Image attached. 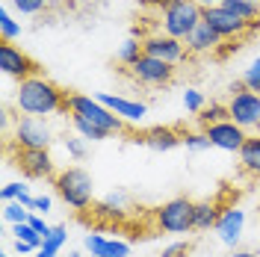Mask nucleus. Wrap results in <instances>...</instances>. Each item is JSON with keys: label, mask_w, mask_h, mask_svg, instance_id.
Instances as JSON below:
<instances>
[{"label": "nucleus", "mask_w": 260, "mask_h": 257, "mask_svg": "<svg viewBox=\"0 0 260 257\" xmlns=\"http://www.w3.org/2000/svg\"><path fill=\"white\" fill-rule=\"evenodd\" d=\"M228 115L231 121H237L243 130L257 127L260 121V95L257 92H248L243 86V80L231 86V101H228Z\"/></svg>", "instance_id": "obj_6"}, {"label": "nucleus", "mask_w": 260, "mask_h": 257, "mask_svg": "<svg viewBox=\"0 0 260 257\" xmlns=\"http://www.w3.org/2000/svg\"><path fill=\"white\" fill-rule=\"evenodd\" d=\"M104 204H110V207H115V210H124V204H127V195H124V192H110L107 198H104Z\"/></svg>", "instance_id": "obj_39"}, {"label": "nucleus", "mask_w": 260, "mask_h": 257, "mask_svg": "<svg viewBox=\"0 0 260 257\" xmlns=\"http://www.w3.org/2000/svg\"><path fill=\"white\" fill-rule=\"evenodd\" d=\"M201 18H204V9L198 3H192V0H172L160 12V24L166 36L186 42V36L201 24Z\"/></svg>", "instance_id": "obj_3"}, {"label": "nucleus", "mask_w": 260, "mask_h": 257, "mask_svg": "<svg viewBox=\"0 0 260 257\" xmlns=\"http://www.w3.org/2000/svg\"><path fill=\"white\" fill-rule=\"evenodd\" d=\"M251 3H257V6H260V0H251Z\"/></svg>", "instance_id": "obj_47"}, {"label": "nucleus", "mask_w": 260, "mask_h": 257, "mask_svg": "<svg viewBox=\"0 0 260 257\" xmlns=\"http://www.w3.org/2000/svg\"><path fill=\"white\" fill-rule=\"evenodd\" d=\"M18 166H21V172L27 177H36V180H42V177H53V157H50V151H24V148H18Z\"/></svg>", "instance_id": "obj_15"}, {"label": "nucleus", "mask_w": 260, "mask_h": 257, "mask_svg": "<svg viewBox=\"0 0 260 257\" xmlns=\"http://www.w3.org/2000/svg\"><path fill=\"white\" fill-rule=\"evenodd\" d=\"M92 210H95L98 219H124V210H115V207H110V204H104V201L95 204Z\"/></svg>", "instance_id": "obj_33"}, {"label": "nucleus", "mask_w": 260, "mask_h": 257, "mask_svg": "<svg viewBox=\"0 0 260 257\" xmlns=\"http://www.w3.org/2000/svg\"><path fill=\"white\" fill-rule=\"evenodd\" d=\"M86 251L92 257H127L130 254V245L124 240H110L104 234H86Z\"/></svg>", "instance_id": "obj_16"}, {"label": "nucleus", "mask_w": 260, "mask_h": 257, "mask_svg": "<svg viewBox=\"0 0 260 257\" xmlns=\"http://www.w3.org/2000/svg\"><path fill=\"white\" fill-rule=\"evenodd\" d=\"M219 213H222V210L216 207L213 201H195V207H192V231H210V228H216Z\"/></svg>", "instance_id": "obj_19"}, {"label": "nucleus", "mask_w": 260, "mask_h": 257, "mask_svg": "<svg viewBox=\"0 0 260 257\" xmlns=\"http://www.w3.org/2000/svg\"><path fill=\"white\" fill-rule=\"evenodd\" d=\"M12 6H15L21 15H39L45 6H48V0H9Z\"/></svg>", "instance_id": "obj_31"}, {"label": "nucleus", "mask_w": 260, "mask_h": 257, "mask_svg": "<svg viewBox=\"0 0 260 257\" xmlns=\"http://www.w3.org/2000/svg\"><path fill=\"white\" fill-rule=\"evenodd\" d=\"M130 71H133L136 80L145 83V86H169V83L175 80V65L162 62V59H154L148 53H142V59L136 65H130Z\"/></svg>", "instance_id": "obj_9"}, {"label": "nucleus", "mask_w": 260, "mask_h": 257, "mask_svg": "<svg viewBox=\"0 0 260 257\" xmlns=\"http://www.w3.org/2000/svg\"><path fill=\"white\" fill-rule=\"evenodd\" d=\"M50 207H53V198H50V195H36V198H32V210L30 213L45 216V213H50Z\"/></svg>", "instance_id": "obj_35"}, {"label": "nucleus", "mask_w": 260, "mask_h": 257, "mask_svg": "<svg viewBox=\"0 0 260 257\" xmlns=\"http://www.w3.org/2000/svg\"><path fill=\"white\" fill-rule=\"evenodd\" d=\"M142 53H145V50H142V39H133V36H130L127 42L118 48V59L124 65H136L142 59Z\"/></svg>", "instance_id": "obj_25"}, {"label": "nucleus", "mask_w": 260, "mask_h": 257, "mask_svg": "<svg viewBox=\"0 0 260 257\" xmlns=\"http://www.w3.org/2000/svg\"><path fill=\"white\" fill-rule=\"evenodd\" d=\"M65 92L56 86L53 80L42 77V74H32L27 80L18 83L15 89V107L24 115L32 118H42V115H53L65 110Z\"/></svg>", "instance_id": "obj_1"}, {"label": "nucleus", "mask_w": 260, "mask_h": 257, "mask_svg": "<svg viewBox=\"0 0 260 257\" xmlns=\"http://www.w3.org/2000/svg\"><path fill=\"white\" fill-rule=\"evenodd\" d=\"M183 145H186L189 151H207V148H213L204 130H201V133H183Z\"/></svg>", "instance_id": "obj_32"}, {"label": "nucleus", "mask_w": 260, "mask_h": 257, "mask_svg": "<svg viewBox=\"0 0 260 257\" xmlns=\"http://www.w3.org/2000/svg\"><path fill=\"white\" fill-rule=\"evenodd\" d=\"M192 3H198L201 9H210V6H219L222 0H192Z\"/></svg>", "instance_id": "obj_42"}, {"label": "nucleus", "mask_w": 260, "mask_h": 257, "mask_svg": "<svg viewBox=\"0 0 260 257\" xmlns=\"http://www.w3.org/2000/svg\"><path fill=\"white\" fill-rule=\"evenodd\" d=\"M12 234H15V240L30 242L36 251H39V248H42V242H45V237H42V234H39V231H36L30 222H24V225H15V228H12Z\"/></svg>", "instance_id": "obj_27"}, {"label": "nucleus", "mask_w": 260, "mask_h": 257, "mask_svg": "<svg viewBox=\"0 0 260 257\" xmlns=\"http://www.w3.org/2000/svg\"><path fill=\"white\" fill-rule=\"evenodd\" d=\"M110 113H115L121 121H133V124H139L142 118L148 115V107L142 101H130V98H121V95H110V92H101L95 95Z\"/></svg>", "instance_id": "obj_14"}, {"label": "nucleus", "mask_w": 260, "mask_h": 257, "mask_svg": "<svg viewBox=\"0 0 260 257\" xmlns=\"http://www.w3.org/2000/svg\"><path fill=\"white\" fill-rule=\"evenodd\" d=\"M136 142H142V145H148L151 151L162 154V151H175L178 145H183V136H178L172 127H151L145 136H139Z\"/></svg>", "instance_id": "obj_18"}, {"label": "nucleus", "mask_w": 260, "mask_h": 257, "mask_svg": "<svg viewBox=\"0 0 260 257\" xmlns=\"http://www.w3.org/2000/svg\"><path fill=\"white\" fill-rule=\"evenodd\" d=\"M3 219L9 225H24L30 219V210L24 207V204H18V201H9V204H3Z\"/></svg>", "instance_id": "obj_28"}, {"label": "nucleus", "mask_w": 260, "mask_h": 257, "mask_svg": "<svg viewBox=\"0 0 260 257\" xmlns=\"http://www.w3.org/2000/svg\"><path fill=\"white\" fill-rule=\"evenodd\" d=\"M148 3H151V6H160V12H162V9H166L172 0H148Z\"/></svg>", "instance_id": "obj_43"}, {"label": "nucleus", "mask_w": 260, "mask_h": 257, "mask_svg": "<svg viewBox=\"0 0 260 257\" xmlns=\"http://www.w3.org/2000/svg\"><path fill=\"white\" fill-rule=\"evenodd\" d=\"M65 151H68L74 160H83V157H86V145H83L80 139H65Z\"/></svg>", "instance_id": "obj_37"}, {"label": "nucleus", "mask_w": 260, "mask_h": 257, "mask_svg": "<svg viewBox=\"0 0 260 257\" xmlns=\"http://www.w3.org/2000/svg\"><path fill=\"white\" fill-rule=\"evenodd\" d=\"M219 6H225L228 12H234L237 18H243V21H260V6L257 3H251V0H222Z\"/></svg>", "instance_id": "obj_22"}, {"label": "nucleus", "mask_w": 260, "mask_h": 257, "mask_svg": "<svg viewBox=\"0 0 260 257\" xmlns=\"http://www.w3.org/2000/svg\"><path fill=\"white\" fill-rule=\"evenodd\" d=\"M243 86L248 89V92H257V95H260V59H254V62L245 68Z\"/></svg>", "instance_id": "obj_30"}, {"label": "nucleus", "mask_w": 260, "mask_h": 257, "mask_svg": "<svg viewBox=\"0 0 260 257\" xmlns=\"http://www.w3.org/2000/svg\"><path fill=\"white\" fill-rule=\"evenodd\" d=\"M192 207H195V201L183 198V195L160 204L157 213H154L157 228L162 234H186V231H192Z\"/></svg>", "instance_id": "obj_5"}, {"label": "nucleus", "mask_w": 260, "mask_h": 257, "mask_svg": "<svg viewBox=\"0 0 260 257\" xmlns=\"http://www.w3.org/2000/svg\"><path fill=\"white\" fill-rule=\"evenodd\" d=\"M219 45H222V36L213 30L204 18H201V24L186 36V50H192V53H207V50H216Z\"/></svg>", "instance_id": "obj_17"}, {"label": "nucleus", "mask_w": 260, "mask_h": 257, "mask_svg": "<svg viewBox=\"0 0 260 257\" xmlns=\"http://www.w3.org/2000/svg\"><path fill=\"white\" fill-rule=\"evenodd\" d=\"M240 163L248 175H260V136H248L240 148Z\"/></svg>", "instance_id": "obj_20"}, {"label": "nucleus", "mask_w": 260, "mask_h": 257, "mask_svg": "<svg viewBox=\"0 0 260 257\" xmlns=\"http://www.w3.org/2000/svg\"><path fill=\"white\" fill-rule=\"evenodd\" d=\"M21 189H24V183H6V186L0 189V201H3V204H9V201H18Z\"/></svg>", "instance_id": "obj_34"}, {"label": "nucleus", "mask_w": 260, "mask_h": 257, "mask_svg": "<svg viewBox=\"0 0 260 257\" xmlns=\"http://www.w3.org/2000/svg\"><path fill=\"white\" fill-rule=\"evenodd\" d=\"M53 186H56V192L62 198L65 204L71 210H89L92 207V192H95V186H92V175L86 172V169H65L59 175L53 177Z\"/></svg>", "instance_id": "obj_2"}, {"label": "nucleus", "mask_w": 260, "mask_h": 257, "mask_svg": "<svg viewBox=\"0 0 260 257\" xmlns=\"http://www.w3.org/2000/svg\"><path fill=\"white\" fill-rule=\"evenodd\" d=\"M18 36H21V24L12 18V12H9L6 6H0V39H3L6 45H12Z\"/></svg>", "instance_id": "obj_24"}, {"label": "nucleus", "mask_w": 260, "mask_h": 257, "mask_svg": "<svg viewBox=\"0 0 260 257\" xmlns=\"http://www.w3.org/2000/svg\"><path fill=\"white\" fill-rule=\"evenodd\" d=\"M231 115H228V107L225 104H210V107H204L201 113H198V121L204 124V127H210V124H219V121H228Z\"/></svg>", "instance_id": "obj_26"}, {"label": "nucleus", "mask_w": 260, "mask_h": 257, "mask_svg": "<svg viewBox=\"0 0 260 257\" xmlns=\"http://www.w3.org/2000/svg\"><path fill=\"white\" fill-rule=\"evenodd\" d=\"M27 222H30V225L36 228V231H39L42 237H48L50 231H53V225H48V222H45V219H42L39 213H30V219H27Z\"/></svg>", "instance_id": "obj_38"}, {"label": "nucleus", "mask_w": 260, "mask_h": 257, "mask_svg": "<svg viewBox=\"0 0 260 257\" xmlns=\"http://www.w3.org/2000/svg\"><path fill=\"white\" fill-rule=\"evenodd\" d=\"M0 71H3L6 77H12V80L21 83V80H27V77L36 74V62H32L21 48L3 42V45H0Z\"/></svg>", "instance_id": "obj_10"}, {"label": "nucleus", "mask_w": 260, "mask_h": 257, "mask_svg": "<svg viewBox=\"0 0 260 257\" xmlns=\"http://www.w3.org/2000/svg\"><path fill=\"white\" fill-rule=\"evenodd\" d=\"M65 240H68V228L65 225H53V231L45 237V242H42V248L36 251V257H59Z\"/></svg>", "instance_id": "obj_21"}, {"label": "nucleus", "mask_w": 260, "mask_h": 257, "mask_svg": "<svg viewBox=\"0 0 260 257\" xmlns=\"http://www.w3.org/2000/svg\"><path fill=\"white\" fill-rule=\"evenodd\" d=\"M3 257H12V254H3Z\"/></svg>", "instance_id": "obj_48"}, {"label": "nucleus", "mask_w": 260, "mask_h": 257, "mask_svg": "<svg viewBox=\"0 0 260 257\" xmlns=\"http://www.w3.org/2000/svg\"><path fill=\"white\" fill-rule=\"evenodd\" d=\"M254 130H257V136H260V121H257V127H254Z\"/></svg>", "instance_id": "obj_46"}, {"label": "nucleus", "mask_w": 260, "mask_h": 257, "mask_svg": "<svg viewBox=\"0 0 260 257\" xmlns=\"http://www.w3.org/2000/svg\"><path fill=\"white\" fill-rule=\"evenodd\" d=\"M243 228H245V213L240 207H225L219 213V222H216V234H219V242L228 245V248H237V242L243 237Z\"/></svg>", "instance_id": "obj_13"}, {"label": "nucleus", "mask_w": 260, "mask_h": 257, "mask_svg": "<svg viewBox=\"0 0 260 257\" xmlns=\"http://www.w3.org/2000/svg\"><path fill=\"white\" fill-rule=\"evenodd\" d=\"M231 257H257V254H254V251H237V248H234Z\"/></svg>", "instance_id": "obj_44"}, {"label": "nucleus", "mask_w": 260, "mask_h": 257, "mask_svg": "<svg viewBox=\"0 0 260 257\" xmlns=\"http://www.w3.org/2000/svg\"><path fill=\"white\" fill-rule=\"evenodd\" d=\"M204 21H207L222 39H240L243 33H248V21L237 18L234 12H228L225 6H210V9H204Z\"/></svg>", "instance_id": "obj_12"}, {"label": "nucleus", "mask_w": 260, "mask_h": 257, "mask_svg": "<svg viewBox=\"0 0 260 257\" xmlns=\"http://www.w3.org/2000/svg\"><path fill=\"white\" fill-rule=\"evenodd\" d=\"M204 107H207V104H204V95H201L198 89H186V92H183V110H186V113L198 115Z\"/></svg>", "instance_id": "obj_29"}, {"label": "nucleus", "mask_w": 260, "mask_h": 257, "mask_svg": "<svg viewBox=\"0 0 260 257\" xmlns=\"http://www.w3.org/2000/svg\"><path fill=\"white\" fill-rule=\"evenodd\" d=\"M186 251H189V242H172L162 248L160 257H186Z\"/></svg>", "instance_id": "obj_36"}, {"label": "nucleus", "mask_w": 260, "mask_h": 257, "mask_svg": "<svg viewBox=\"0 0 260 257\" xmlns=\"http://www.w3.org/2000/svg\"><path fill=\"white\" fill-rule=\"evenodd\" d=\"M68 257H80V251H71V254H68Z\"/></svg>", "instance_id": "obj_45"}, {"label": "nucleus", "mask_w": 260, "mask_h": 257, "mask_svg": "<svg viewBox=\"0 0 260 257\" xmlns=\"http://www.w3.org/2000/svg\"><path fill=\"white\" fill-rule=\"evenodd\" d=\"M53 142V130L32 115H21L15 121V145L24 151H45Z\"/></svg>", "instance_id": "obj_7"}, {"label": "nucleus", "mask_w": 260, "mask_h": 257, "mask_svg": "<svg viewBox=\"0 0 260 257\" xmlns=\"http://www.w3.org/2000/svg\"><path fill=\"white\" fill-rule=\"evenodd\" d=\"M15 251H18V254H30V251H36V248H32L30 242H24V240H15Z\"/></svg>", "instance_id": "obj_41"}, {"label": "nucleus", "mask_w": 260, "mask_h": 257, "mask_svg": "<svg viewBox=\"0 0 260 257\" xmlns=\"http://www.w3.org/2000/svg\"><path fill=\"white\" fill-rule=\"evenodd\" d=\"M142 50H145L148 56H154V59L178 65L180 59H183V53H186V45H183L180 39L166 36V33H154V36H145V39H142Z\"/></svg>", "instance_id": "obj_8"}, {"label": "nucleus", "mask_w": 260, "mask_h": 257, "mask_svg": "<svg viewBox=\"0 0 260 257\" xmlns=\"http://www.w3.org/2000/svg\"><path fill=\"white\" fill-rule=\"evenodd\" d=\"M32 198H36V195H30V189L24 186V189H21V195H18V204H24L27 210H32Z\"/></svg>", "instance_id": "obj_40"}, {"label": "nucleus", "mask_w": 260, "mask_h": 257, "mask_svg": "<svg viewBox=\"0 0 260 257\" xmlns=\"http://www.w3.org/2000/svg\"><path fill=\"white\" fill-rule=\"evenodd\" d=\"M204 133H207V139H210L213 148H219V151H237L240 154V148L245 145V130L237 124V121H219V124H210V127H204Z\"/></svg>", "instance_id": "obj_11"}, {"label": "nucleus", "mask_w": 260, "mask_h": 257, "mask_svg": "<svg viewBox=\"0 0 260 257\" xmlns=\"http://www.w3.org/2000/svg\"><path fill=\"white\" fill-rule=\"evenodd\" d=\"M71 124H74V130L80 133V139H89V142H104L110 133L104 127H98V124H92V121H86L83 115H71Z\"/></svg>", "instance_id": "obj_23"}, {"label": "nucleus", "mask_w": 260, "mask_h": 257, "mask_svg": "<svg viewBox=\"0 0 260 257\" xmlns=\"http://www.w3.org/2000/svg\"><path fill=\"white\" fill-rule=\"evenodd\" d=\"M65 110L71 115H83L86 121H92L98 127H104L107 133H118L124 127V121L118 118L115 113H110L98 98H89V95H68L65 98Z\"/></svg>", "instance_id": "obj_4"}]
</instances>
